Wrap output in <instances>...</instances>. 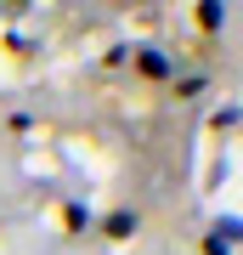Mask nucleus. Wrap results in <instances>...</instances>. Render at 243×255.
<instances>
[{
	"mask_svg": "<svg viewBox=\"0 0 243 255\" xmlns=\"http://www.w3.org/2000/svg\"><path fill=\"white\" fill-rule=\"evenodd\" d=\"M232 244H238V216H226V221H215V227H209L204 255H232Z\"/></svg>",
	"mask_w": 243,
	"mask_h": 255,
	"instance_id": "nucleus-1",
	"label": "nucleus"
},
{
	"mask_svg": "<svg viewBox=\"0 0 243 255\" xmlns=\"http://www.w3.org/2000/svg\"><path fill=\"white\" fill-rule=\"evenodd\" d=\"M136 68H142L147 80H170V74H175V63H170L164 51H153V46H147V51H136Z\"/></svg>",
	"mask_w": 243,
	"mask_h": 255,
	"instance_id": "nucleus-2",
	"label": "nucleus"
},
{
	"mask_svg": "<svg viewBox=\"0 0 243 255\" xmlns=\"http://www.w3.org/2000/svg\"><path fill=\"white\" fill-rule=\"evenodd\" d=\"M136 227H142V221H136V210H113V216H108V238H130Z\"/></svg>",
	"mask_w": 243,
	"mask_h": 255,
	"instance_id": "nucleus-3",
	"label": "nucleus"
},
{
	"mask_svg": "<svg viewBox=\"0 0 243 255\" xmlns=\"http://www.w3.org/2000/svg\"><path fill=\"white\" fill-rule=\"evenodd\" d=\"M198 23H204V28H221V23H226V6H221V0H204Z\"/></svg>",
	"mask_w": 243,
	"mask_h": 255,
	"instance_id": "nucleus-4",
	"label": "nucleus"
}]
</instances>
